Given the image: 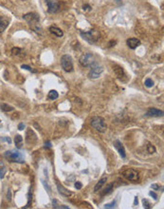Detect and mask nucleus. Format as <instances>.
Listing matches in <instances>:
<instances>
[{
    "label": "nucleus",
    "instance_id": "obj_1",
    "mask_svg": "<svg viewBox=\"0 0 164 209\" xmlns=\"http://www.w3.org/2000/svg\"><path fill=\"white\" fill-rule=\"evenodd\" d=\"M5 158L10 162H14V163H24V156L19 151H6L4 154Z\"/></svg>",
    "mask_w": 164,
    "mask_h": 209
},
{
    "label": "nucleus",
    "instance_id": "obj_2",
    "mask_svg": "<svg viewBox=\"0 0 164 209\" xmlns=\"http://www.w3.org/2000/svg\"><path fill=\"white\" fill-rule=\"evenodd\" d=\"M91 126L92 128H94L96 130L100 131V132H105L106 129V124L105 119L102 118V117L99 116H95L91 119Z\"/></svg>",
    "mask_w": 164,
    "mask_h": 209
},
{
    "label": "nucleus",
    "instance_id": "obj_3",
    "mask_svg": "<svg viewBox=\"0 0 164 209\" xmlns=\"http://www.w3.org/2000/svg\"><path fill=\"white\" fill-rule=\"evenodd\" d=\"M61 65L65 72H71L73 71V62L70 55L65 54L61 57Z\"/></svg>",
    "mask_w": 164,
    "mask_h": 209
},
{
    "label": "nucleus",
    "instance_id": "obj_4",
    "mask_svg": "<svg viewBox=\"0 0 164 209\" xmlns=\"http://www.w3.org/2000/svg\"><path fill=\"white\" fill-rule=\"evenodd\" d=\"M23 18L30 25L31 27H32L33 30L38 31V23H39L40 19H39V16L36 14H33V12L24 15Z\"/></svg>",
    "mask_w": 164,
    "mask_h": 209
},
{
    "label": "nucleus",
    "instance_id": "obj_5",
    "mask_svg": "<svg viewBox=\"0 0 164 209\" xmlns=\"http://www.w3.org/2000/svg\"><path fill=\"white\" fill-rule=\"evenodd\" d=\"M79 62H80V64L83 66H86V68L89 66L90 68L95 63V60H94V56L91 53H84V54H83L80 57Z\"/></svg>",
    "mask_w": 164,
    "mask_h": 209
},
{
    "label": "nucleus",
    "instance_id": "obj_6",
    "mask_svg": "<svg viewBox=\"0 0 164 209\" xmlns=\"http://www.w3.org/2000/svg\"><path fill=\"white\" fill-rule=\"evenodd\" d=\"M91 69L89 71V77L92 78V79H96V78H99L100 75L102 74V72L103 71V66H101L100 64H98V63H94V64L90 66Z\"/></svg>",
    "mask_w": 164,
    "mask_h": 209
},
{
    "label": "nucleus",
    "instance_id": "obj_7",
    "mask_svg": "<svg viewBox=\"0 0 164 209\" xmlns=\"http://www.w3.org/2000/svg\"><path fill=\"white\" fill-rule=\"evenodd\" d=\"M81 35L84 37V39H86V41H88V42L91 43V44L95 43L100 37L99 33L94 30H91L89 31H87V33H81Z\"/></svg>",
    "mask_w": 164,
    "mask_h": 209
},
{
    "label": "nucleus",
    "instance_id": "obj_8",
    "mask_svg": "<svg viewBox=\"0 0 164 209\" xmlns=\"http://www.w3.org/2000/svg\"><path fill=\"white\" fill-rule=\"evenodd\" d=\"M122 175L130 182H137L138 180V173L134 169H126Z\"/></svg>",
    "mask_w": 164,
    "mask_h": 209
},
{
    "label": "nucleus",
    "instance_id": "obj_9",
    "mask_svg": "<svg viewBox=\"0 0 164 209\" xmlns=\"http://www.w3.org/2000/svg\"><path fill=\"white\" fill-rule=\"evenodd\" d=\"M47 6H48V11L51 14L58 12L60 8V3L58 0H46Z\"/></svg>",
    "mask_w": 164,
    "mask_h": 209
},
{
    "label": "nucleus",
    "instance_id": "obj_10",
    "mask_svg": "<svg viewBox=\"0 0 164 209\" xmlns=\"http://www.w3.org/2000/svg\"><path fill=\"white\" fill-rule=\"evenodd\" d=\"M114 147L117 149V151L119 152V154L121 155L122 158H125L126 157V153H125V149H124V147L122 145V144L119 140H116L114 142Z\"/></svg>",
    "mask_w": 164,
    "mask_h": 209
},
{
    "label": "nucleus",
    "instance_id": "obj_11",
    "mask_svg": "<svg viewBox=\"0 0 164 209\" xmlns=\"http://www.w3.org/2000/svg\"><path fill=\"white\" fill-rule=\"evenodd\" d=\"M146 116H149V117H161V116H163V111H162V110L157 109H155V107H152V109H149L147 110Z\"/></svg>",
    "mask_w": 164,
    "mask_h": 209
},
{
    "label": "nucleus",
    "instance_id": "obj_12",
    "mask_svg": "<svg viewBox=\"0 0 164 209\" xmlns=\"http://www.w3.org/2000/svg\"><path fill=\"white\" fill-rule=\"evenodd\" d=\"M127 43V46L130 48L132 50H135L136 48H138V46L140 45V41L138 39V38H129V39L126 41Z\"/></svg>",
    "mask_w": 164,
    "mask_h": 209
},
{
    "label": "nucleus",
    "instance_id": "obj_13",
    "mask_svg": "<svg viewBox=\"0 0 164 209\" xmlns=\"http://www.w3.org/2000/svg\"><path fill=\"white\" fill-rule=\"evenodd\" d=\"M30 139H31V145L34 144V142L37 141V137H36L35 133H34L32 130H31L30 128H28L27 133H26V142H29Z\"/></svg>",
    "mask_w": 164,
    "mask_h": 209
},
{
    "label": "nucleus",
    "instance_id": "obj_14",
    "mask_svg": "<svg viewBox=\"0 0 164 209\" xmlns=\"http://www.w3.org/2000/svg\"><path fill=\"white\" fill-rule=\"evenodd\" d=\"M9 22H10V20H9L8 17L0 16V33H3L7 29V27L9 26Z\"/></svg>",
    "mask_w": 164,
    "mask_h": 209
},
{
    "label": "nucleus",
    "instance_id": "obj_15",
    "mask_svg": "<svg viewBox=\"0 0 164 209\" xmlns=\"http://www.w3.org/2000/svg\"><path fill=\"white\" fill-rule=\"evenodd\" d=\"M49 31L52 34H54V35L57 36V37H63V35H64V33H63V31L60 28H58V27L51 26V27L49 29Z\"/></svg>",
    "mask_w": 164,
    "mask_h": 209
},
{
    "label": "nucleus",
    "instance_id": "obj_16",
    "mask_svg": "<svg viewBox=\"0 0 164 209\" xmlns=\"http://www.w3.org/2000/svg\"><path fill=\"white\" fill-rule=\"evenodd\" d=\"M57 189H58V192L60 193V194H61L62 196H65V197H69V196L72 194L69 190L65 189L64 186L60 185L59 183H57Z\"/></svg>",
    "mask_w": 164,
    "mask_h": 209
},
{
    "label": "nucleus",
    "instance_id": "obj_17",
    "mask_svg": "<svg viewBox=\"0 0 164 209\" xmlns=\"http://www.w3.org/2000/svg\"><path fill=\"white\" fill-rule=\"evenodd\" d=\"M113 69H114V72L119 79H122L125 76V73H124V69H122L121 66H119L118 65H115Z\"/></svg>",
    "mask_w": 164,
    "mask_h": 209
},
{
    "label": "nucleus",
    "instance_id": "obj_18",
    "mask_svg": "<svg viewBox=\"0 0 164 209\" xmlns=\"http://www.w3.org/2000/svg\"><path fill=\"white\" fill-rule=\"evenodd\" d=\"M107 182V178L106 177H105V178H103L102 180H100L99 182L97 183V185H96V186H95V188H94V191L95 192H97V191H99V190L103 187V185H105V183Z\"/></svg>",
    "mask_w": 164,
    "mask_h": 209
},
{
    "label": "nucleus",
    "instance_id": "obj_19",
    "mask_svg": "<svg viewBox=\"0 0 164 209\" xmlns=\"http://www.w3.org/2000/svg\"><path fill=\"white\" fill-rule=\"evenodd\" d=\"M14 142H15V145H16L17 148H21L22 145H23V138H22V136H20V135L15 136Z\"/></svg>",
    "mask_w": 164,
    "mask_h": 209
},
{
    "label": "nucleus",
    "instance_id": "obj_20",
    "mask_svg": "<svg viewBox=\"0 0 164 209\" xmlns=\"http://www.w3.org/2000/svg\"><path fill=\"white\" fill-rule=\"evenodd\" d=\"M48 97H49V100H56V99H58V97H59V94L58 92L56 90H50L49 94H48Z\"/></svg>",
    "mask_w": 164,
    "mask_h": 209
},
{
    "label": "nucleus",
    "instance_id": "obj_21",
    "mask_svg": "<svg viewBox=\"0 0 164 209\" xmlns=\"http://www.w3.org/2000/svg\"><path fill=\"white\" fill-rule=\"evenodd\" d=\"M0 109H1L4 112H10V111H12L14 109L11 106H9L7 104H1L0 105Z\"/></svg>",
    "mask_w": 164,
    "mask_h": 209
},
{
    "label": "nucleus",
    "instance_id": "obj_22",
    "mask_svg": "<svg viewBox=\"0 0 164 209\" xmlns=\"http://www.w3.org/2000/svg\"><path fill=\"white\" fill-rule=\"evenodd\" d=\"M52 204H53V208H63V209H68L69 207L67 206V205H64V204H60L57 200H53L52 201Z\"/></svg>",
    "mask_w": 164,
    "mask_h": 209
},
{
    "label": "nucleus",
    "instance_id": "obj_23",
    "mask_svg": "<svg viewBox=\"0 0 164 209\" xmlns=\"http://www.w3.org/2000/svg\"><path fill=\"white\" fill-rule=\"evenodd\" d=\"M112 189H113V183H109V185L105 187V189L103 190V192L102 193V195L103 196H105L107 194H109V193L112 192Z\"/></svg>",
    "mask_w": 164,
    "mask_h": 209
},
{
    "label": "nucleus",
    "instance_id": "obj_24",
    "mask_svg": "<svg viewBox=\"0 0 164 209\" xmlns=\"http://www.w3.org/2000/svg\"><path fill=\"white\" fill-rule=\"evenodd\" d=\"M144 84H145V86H146L147 88H152L153 86H154V82H153L152 79L148 78V79H146V80H145Z\"/></svg>",
    "mask_w": 164,
    "mask_h": 209
},
{
    "label": "nucleus",
    "instance_id": "obj_25",
    "mask_svg": "<svg viewBox=\"0 0 164 209\" xmlns=\"http://www.w3.org/2000/svg\"><path fill=\"white\" fill-rule=\"evenodd\" d=\"M147 151L149 152V153H155L156 152V148H155V147H153L151 144H148L147 145Z\"/></svg>",
    "mask_w": 164,
    "mask_h": 209
},
{
    "label": "nucleus",
    "instance_id": "obj_26",
    "mask_svg": "<svg viewBox=\"0 0 164 209\" xmlns=\"http://www.w3.org/2000/svg\"><path fill=\"white\" fill-rule=\"evenodd\" d=\"M20 52H21V49H19V48H13L11 50V53L13 55H19Z\"/></svg>",
    "mask_w": 164,
    "mask_h": 209
},
{
    "label": "nucleus",
    "instance_id": "obj_27",
    "mask_svg": "<svg viewBox=\"0 0 164 209\" xmlns=\"http://www.w3.org/2000/svg\"><path fill=\"white\" fill-rule=\"evenodd\" d=\"M116 201H113L112 202H110V204H106L105 205V208H114L116 206Z\"/></svg>",
    "mask_w": 164,
    "mask_h": 209
},
{
    "label": "nucleus",
    "instance_id": "obj_28",
    "mask_svg": "<svg viewBox=\"0 0 164 209\" xmlns=\"http://www.w3.org/2000/svg\"><path fill=\"white\" fill-rule=\"evenodd\" d=\"M142 204H143L144 208H151V204H149V202H148L147 200L143 199V200H142Z\"/></svg>",
    "mask_w": 164,
    "mask_h": 209
},
{
    "label": "nucleus",
    "instance_id": "obj_29",
    "mask_svg": "<svg viewBox=\"0 0 164 209\" xmlns=\"http://www.w3.org/2000/svg\"><path fill=\"white\" fill-rule=\"evenodd\" d=\"M6 167H1V169H0V178H4V175L6 174Z\"/></svg>",
    "mask_w": 164,
    "mask_h": 209
},
{
    "label": "nucleus",
    "instance_id": "obj_30",
    "mask_svg": "<svg viewBox=\"0 0 164 209\" xmlns=\"http://www.w3.org/2000/svg\"><path fill=\"white\" fill-rule=\"evenodd\" d=\"M22 69H28V71H33V72H36V71H33L32 69L30 68V66H27V65H22Z\"/></svg>",
    "mask_w": 164,
    "mask_h": 209
},
{
    "label": "nucleus",
    "instance_id": "obj_31",
    "mask_svg": "<svg viewBox=\"0 0 164 209\" xmlns=\"http://www.w3.org/2000/svg\"><path fill=\"white\" fill-rule=\"evenodd\" d=\"M149 195L151 196V197H153L155 200H157V195L155 192H153V191H150V192H149Z\"/></svg>",
    "mask_w": 164,
    "mask_h": 209
},
{
    "label": "nucleus",
    "instance_id": "obj_32",
    "mask_svg": "<svg viewBox=\"0 0 164 209\" xmlns=\"http://www.w3.org/2000/svg\"><path fill=\"white\" fill-rule=\"evenodd\" d=\"M75 187H76L77 189H81L82 187H83V185H82V183L80 182H77L76 183H75Z\"/></svg>",
    "mask_w": 164,
    "mask_h": 209
},
{
    "label": "nucleus",
    "instance_id": "obj_33",
    "mask_svg": "<svg viewBox=\"0 0 164 209\" xmlns=\"http://www.w3.org/2000/svg\"><path fill=\"white\" fill-rule=\"evenodd\" d=\"M24 128H25V125L23 123H20L19 125H18V129H19V130H23Z\"/></svg>",
    "mask_w": 164,
    "mask_h": 209
},
{
    "label": "nucleus",
    "instance_id": "obj_34",
    "mask_svg": "<svg viewBox=\"0 0 164 209\" xmlns=\"http://www.w3.org/2000/svg\"><path fill=\"white\" fill-rule=\"evenodd\" d=\"M152 188L154 190H159L160 187H159V185H156V183H155V185H152Z\"/></svg>",
    "mask_w": 164,
    "mask_h": 209
},
{
    "label": "nucleus",
    "instance_id": "obj_35",
    "mask_svg": "<svg viewBox=\"0 0 164 209\" xmlns=\"http://www.w3.org/2000/svg\"><path fill=\"white\" fill-rule=\"evenodd\" d=\"M8 200H9V201H11V190L10 189H9L8 190Z\"/></svg>",
    "mask_w": 164,
    "mask_h": 209
},
{
    "label": "nucleus",
    "instance_id": "obj_36",
    "mask_svg": "<svg viewBox=\"0 0 164 209\" xmlns=\"http://www.w3.org/2000/svg\"><path fill=\"white\" fill-rule=\"evenodd\" d=\"M45 145H45L46 147H51V144H50V142H46Z\"/></svg>",
    "mask_w": 164,
    "mask_h": 209
},
{
    "label": "nucleus",
    "instance_id": "obj_37",
    "mask_svg": "<svg viewBox=\"0 0 164 209\" xmlns=\"http://www.w3.org/2000/svg\"><path fill=\"white\" fill-rule=\"evenodd\" d=\"M5 140H6V141H7V142H9V144H11V139H10V138H9V137H7V138H5Z\"/></svg>",
    "mask_w": 164,
    "mask_h": 209
},
{
    "label": "nucleus",
    "instance_id": "obj_38",
    "mask_svg": "<svg viewBox=\"0 0 164 209\" xmlns=\"http://www.w3.org/2000/svg\"><path fill=\"white\" fill-rule=\"evenodd\" d=\"M138 197H135V202H134V205H137V204H138Z\"/></svg>",
    "mask_w": 164,
    "mask_h": 209
}]
</instances>
